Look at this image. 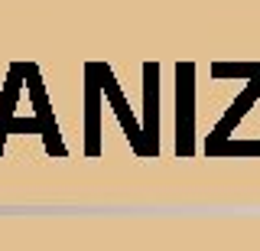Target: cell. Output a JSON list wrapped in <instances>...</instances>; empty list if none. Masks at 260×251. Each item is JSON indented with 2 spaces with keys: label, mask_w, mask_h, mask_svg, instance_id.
<instances>
[{
  "label": "cell",
  "mask_w": 260,
  "mask_h": 251,
  "mask_svg": "<svg viewBox=\"0 0 260 251\" xmlns=\"http://www.w3.org/2000/svg\"><path fill=\"white\" fill-rule=\"evenodd\" d=\"M179 141H176V150H179V157H189L192 153V92H195V85H192V75H195V66L192 62H179Z\"/></svg>",
  "instance_id": "6da1fadb"
},
{
  "label": "cell",
  "mask_w": 260,
  "mask_h": 251,
  "mask_svg": "<svg viewBox=\"0 0 260 251\" xmlns=\"http://www.w3.org/2000/svg\"><path fill=\"white\" fill-rule=\"evenodd\" d=\"M88 72V144H85V150H88V157H98L101 153V144H98V82H94V72L85 66Z\"/></svg>",
  "instance_id": "3957f363"
},
{
  "label": "cell",
  "mask_w": 260,
  "mask_h": 251,
  "mask_svg": "<svg viewBox=\"0 0 260 251\" xmlns=\"http://www.w3.org/2000/svg\"><path fill=\"white\" fill-rule=\"evenodd\" d=\"M257 95H260V66H257V72H254V78H250L247 92H244L241 98L231 104V111H228V115H224V121H221V124L215 127V134H211V141H208V153L215 150V147H221V141L228 137V131H231V127H234V124H238V121L244 118V111H247V104L254 101Z\"/></svg>",
  "instance_id": "7a4b0ae2"
}]
</instances>
